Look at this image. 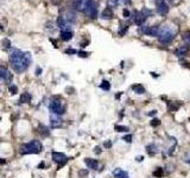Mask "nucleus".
<instances>
[{
    "label": "nucleus",
    "instance_id": "1",
    "mask_svg": "<svg viewBox=\"0 0 190 178\" xmlns=\"http://www.w3.org/2000/svg\"><path fill=\"white\" fill-rule=\"evenodd\" d=\"M32 57H31V53L30 52H24L20 50H14L11 52L10 55V63L12 69L15 71V73H23L25 71L29 65L31 64Z\"/></svg>",
    "mask_w": 190,
    "mask_h": 178
},
{
    "label": "nucleus",
    "instance_id": "2",
    "mask_svg": "<svg viewBox=\"0 0 190 178\" xmlns=\"http://www.w3.org/2000/svg\"><path fill=\"white\" fill-rule=\"evenodd\" d=\"M176 27L172 25H163L159 26V33H158V41L162 44H169L176 36Z\"/></svg>",
    "mask_w": 190,
    "mask_h": 178
},
{
    "label": "nucleus",
    "instance_id": "3",
    "mask_svg": "<svg viewBox=\"0 0 190 178\" xmlns=\"http://www.w3.org/2000/svg\"><path fill=\"white\" fill-rule=\"evenodd\" d=\"M43 150V145L42 142L37 139H33L30 142L22 145L20 147V154H37L41 153Z\"/></svg>",
    "mask_w": 190,
    "mask_h": 178
},
{
    "label": "nucleus",
    "instance_id": "4",
    "mask_svg": "<svg viewBox=\"0 0 190 178\" xmlns=\"http://www.w3.org/2000/svg\"><path fill=\"white\" fill-rule=\"evenodd\" d=\"M97 3L94 1V0H88V1L84 3V7H83V11L86 13L88 18L90 19H95L97 17Z\"/></svg>",
    "mask_w": 190,
    "mask_h": 178
},
{
    "label": "nucleus",
    "instance_id": "5",
    "mask_svg": "<svg viewBox=\"0 0 190 178\" xmlns=\"http://www.w3.org/2000/svg\"><path fill=\"white\" fill-rule=\"evenodd\" d=\"M49 109L55 115H63L65 112V106L60 100H53L49 103Z\"/></svg>",
    "mask_w": 190,
    "mask_h": 178
},
{
    "label": "nucleus",
    "instance_id": "6",
    "mask_svg": "<svg viewBox=\"0 0 190 178\" xmlns=\"http://www.w3.org/2000/svg\"><path fill=\"white\" fill-rule=\"evenodd\" d=\"M140 32L146 36H151V37H158L159 33V26H140Z\"/></svg>",
    "mask_w": 190,
    "mask_h": 178
},
{
    "label": "nucleus",
    "instance_id": "7",
    "mask_svg": "<svg viewBox=\"0 0 190 178\" xmlns=\"http://www.w3.org/2000/svg\"><path fill=\"white\" fill-rule=\"evenodd\" d=\"M53 160L55 163L58 164V167H61V166H63L68 162V158L62 152H53Z\"/></svg>",
    "mask_w": 190,
    "mask_h": 178
},
{
    "label": "nucleus",
    "instance_id": "8",
    "mask_svg": "<svg viewBox=\"0 0 190 178\" xmlns=\"http://www.w3.org/2000/svg\"><path fill=\"white\" fill-rule=\"evenodd\" d=\"M157 12L161 14V15H165V14H168L169 13V5L164 1V0H159V1L157 3Z\"/></svg>",
    "mask_w": 190,
    "mask_h": 178
},
{
    "label": "nucleus",
    "instance_id": "9",
    "mask_svg": "<svg viewBox=\"0 0 190 178\" xmlns=\"http://www.w3.org/2000/svg\"><path fill=\"white\" fill-rule=\"evenodd\" d=\"M145 20H146V17H145L142 12H135V13H134V19H133V22H134L135 25L143 26L144 23H145Z\"/></svg>",
    "mask_w": 190,
    "mask_h": 178
},
{
    "label": "nucleus",
    "instance_id": "10",
    "mask_svg": "<svg viewBox=\"0 0 190 178\" xmlns=\"http://www.w3.org/2000/svg\"><path fill=\"white\" fill-rule=\"evenodd\" d=\"M84 164L88 166V169H93V170H97V167H99V162L93 158H86Z\"/></svg>",
    "mask_w": 190,
    "mask_h": 178
},
{
    "label": "nucleus",
    "instance_id": "11",
    "mask_svg": "<svg viewBox=\"0 0 190 178\" xmlns=\"http://www.w3.org/2000/svg\"><path fill=\"white\" fill-rule=\"evenodd\" d=\"M0 80H3V81H11L12 80V75L10 74V71L6 68L0 67Z\"/></svg>",
    "mask_w": 190,
    "mask_h": 178
},
{
    "label": "nucleus",
    "instance_id": "12",
    "mask_svg": "<svg viewBox=\"0 0 190 178\" xmlns=\"http://www.w3.org/2000/svg\"><path fill=\"white\" fill-rule=\"evenodd\" d=\"M113 176H114V178H130L127 171H125L123 169H119V167L113 171Z\"/></svg>",
    "mask_w": 190,
    "mask_h": 178
},
{
    "label": "nucleus",
    "instance_id": "13",
    "mask_svg": "<svg viewBox=\"0 0 190 178\" xmlns=\"http://www.w3.org/2000/svg\"><path fill=\"white\" fill-rule=\"evenodd\" d=\"M61 38L63 39V41H65V42H68V41H70L72 38H73V32L70 31V30H62L61 31Z\"/></svg>",
    "mask_w": 190,
    "mask_h": 178
},
{
    "label": "nucleus",
    "instance_id": "14",
    "mask_svg": "<svg viewBox=\"0 0 190 178\" xmlns=\"http://www.w3.org/2000/svg\"><path fill=\"white\" fill-rule=\"evenodd\" d=\"M101 17L103 18V19H112V18L114 17V13H113V11H112L111 7H107V8L103 10Z\"/></svg>",
    "mask_w": 190,
    "mask_h": 178
},
{
    "label": "nucleus",
    "instance_id": "15",
    "mask_svg": "<svg viewBox=\"0 0 190 178\" xmlns=\"http://www.w3.org/2000/svg\"><path fill=\"white\" fill-rule=\"evenodd\" d=\"M188 50H189V48H186L185 45L179 46V48H177V49L175 50V55L178 56V57H181V56H185L186 53H188Z\"/></svg>",
    "mask_w": 190,
    "mask_h": 178
},
{
    "label": "nucleus",
    "instance_id": "16",
    "mask_svg": "<svg viewBox=\"0 0 190 178\" xmlns=\"http://www.w3.org/2000/svg\"><path fill=\"white\" fill-rule=\"evenodd\" d=\"M146 151H147V153H149L150 156H153V154L157 153L158 147H157V145H154L153 142H152V144H149V145L146 146Z\"/></svg>",
    "mask_w": 190,
    "mask_h": 178
},
{
    "label": "nucleus",
    "instance_id": "17",
    "mask_svg": "<svg viewBox=\"0 0 190 178\" xmlns=\"http://www.w3.org/2000/svg\"><path fill=\"white\" fill-rule=\"evenodd\" d=\"M132 89H133V92H134L135 94H138V95H142V94L145 93V88H144V85H142V84H134V85L132 87Z\"/></svg>",
    "mask_w": 190,
    "mask_h": 178
},
{
    "label": "nucleus",
    "instance_id": "18",
    "mask_svg": "<svg viewBox=\"0 0 190 178\" xmlns=\"http://www.w3.org/2000/svg\"><path fill=\"white\" fill-rule=\"evenodd\" d=\"M182 41L184 42L186 48H190V31H185L182 34Z\"/></svg>",
    "mask_w": 190,
    "mask_h": 178
},
{
    "label": "nucleus",
    "instance_id": "19",
    "mask_svg": "<svg viewBox=\"0 0 190 178\" xmlns=\"http://www.w3.org/2000/svg\"><path fill=\"white\" fill-rule=\"evenodd\" d=\"M31 99H32L31 94H29V93H23V94L20 95V97H19V101H20L22 103H29V102L31 101Z\"/></svg>",
    "mask_w": 190,
    "mask_h": 178
},
{
    "label": "nucleus",
    "instance_id": "20",
    "mask_svg": "<svg viewBox=\"0 0 190 178\" xmlns=\"http://www.w3.org/2000/svg\"><path fill=\"white\" fill-rule=\"evenodd\" d=\"M50 125H51V127H53V128L60 127L61 125H62V120L58 119V118H51V120H50Z\"/></svg>",
    "mask_w": 190,
    "mask_h": 178
},
{
    "label": "nucleus",
    "instance_id": "21",
    "mask_svg": "<svg viewBox=\"0 0 190 178\" xmlns=\"http://www.w3.org/2000/svg\"><path fill=\"white\" fill-rule=\"evenodd\" d=\"M179 108V104H176L175 102H168V109L170 111V112H175V111H177Z\"/></svg>",
    "mask_w": 190,
    "mask_h": 178
},
{
    "label": "nucleus",
    "instance_id": "22",
    "mask_svg": "<svg viewBox=\"0 0 190 178\" xmlns=\"http://www.w3.org/2000/svg\"><path fill=\"white\" fill-rule=\"evenodd\" d=\"M67 20L74 23V22L76 20V13L73 12V11H69V12L67 13Z\"/></svg>",
    "mask_w": 190,
    "mask_h": 178
},
{
    "label": "nucleus",
    "instance_id": "23",
    "mask_svg": "<svg viewBox=\"0 0 190 178\" xmlns=\"http://www.w3.org/2000/svg\"><path fill=\"white\" fill-rule=\"evenodd\" d=\"M38 132H39L42 135H44V137L49 135V130H48V127H46V126H44V125H39V127H38Z\"/></svg>",
    "mask_w": 190,
    "mask_h": 178
},
{
    "label": "nucleus",
    "instance_id": "24",
    "mask_svg": "<svg viewBox=\"0 0 190 178\" xmlns=\"http://www.w3.org/2000/svg\"><path fill=\"white\" fill-rule=\"evenodd\" d=\"M100 88L102 89V90L107 92V90H109V89H111V83H109L108 81H106V80H103L102 83L100 84Z\"/></svg>",
    "mask_w": 190,
    "mask_h": 178
},
{
    "label": "nucleus",
    "instance_id": "25",
    "mask_svg": "<svg viewBox=\"0 0 190 178\" xmlns=\"http://www.w3.org/2000/svg\"><path fill=\"white\" fill-rule=\"evenodd\" d=\"M114 130L116 131V132H120V133H123V132H128L130 131V128L127 127V126H121V125H116V126L114 127Z\"/></svg>",
    "mask_w": 190,
    "mask_h": 178
},
{
    "label": "nucleus",
    "instance_id": "26",
    "mask_svg": "<svg viewBox=\"0 0 190 178\" xmlns=\"http://www.w3.org/2000/svg\"><path fill=\"white\" fill-rule=\"evenodd\" d=\"M79 177L80 178H86L88 174H89V171L87 170V169H82V170H79Z\"/></svg>",
    "mask_w": 190,
    "mask_h": 178
},
{
    "label": "nucleus",
    "instance_id": "27",
    "mask_svg": "<svg viewBox=\"0 0 190 178\" xmlns=\"http://www.w3.org/2000/svg\"><path fill=\"white\" fill-rule=\"evenodd\" d=\"M163 174H164V169H162V167H158L156 171H153V176L154 177L161 178V177H163Z\"/></svg>",
    "mask_w": 190,
    "mask_h": 178
},
{
    "label": "nucleus",
    "instance_id": "28",
    "mask_svg": "<svg viewBox=\"0 0 190 178\" xmlns=\"http://www.w3.org/2000/svg\"><path fill=\"white\" fill-rule=\"evenodd\" d=\"M161 125V120L159 119H152L151 120V126L152 127H157V126H159Z\"/></svg>",
    "mask_w": 190,
    "mask_h": 178
},
{
    "label": "nucleus",
    "instance_id": "29",
    "mask_svg": "<svg viewBox=\"0 0 190 178\" xmlns=\"http://www.w3.org/2000/svg\"><path fill=\"white\" fill-rule=\"evenodd\" d=\"M142 13H143L145 17H150V15L152 14V11H151V10H149V8H146V7H144V8L142 10Z\"/></svg>",
    "mask_w": 190,
    "mask_h": 178
},
{
    "label": "nucleus",
    "instance_id": "30",
    "mask_svg": "<svg viewBox=\"0 0 190 178\" xmlns=\"http://www.w3.org/2000/svg\"><path fill=\"white\" fill-rule=\"evenodd\" d=\"M127 30H128V26H127V25H124L121 29L119 30V34H120V36H124V34H125V32H126Z\"/></svg>",
    "mask_w": 190,
    "mask_h": 178
},
{
    "label": "nucleus",
    "instance_id": "31",
    "mask_svg": "<svg viewBox=\"0 0 190 178\" xmlns=\"http://www.w3.org/2000/svg\"><path fill=\"white\" fill-rule=\"evenodd\" d=\"M132 134H127V135H125L124 138H123V140L125 141V142H128V144H130V142H132Z\"/></svg>",
    "mask_w": 190,
    "mask_h": 178
},
{
    "label": "nucleus",
    "instance_id": "32",
    "mask_svg": "<svg viewBox=\"0 0 190 178\" xmlns=\"http://www.w3.org/2000/svg\"><path fill=\"white\" fill-rule=\"evenodd\" d=\"M8 89H10V93H11V94H13V95L17 93V87H15V85H13V84H11Z\"/></svg>",
    "mask_w": 190,
    "mask_h": 178
},
{
    "label": "nucleus",
    "instance_id": "33",
    "mask_svg": "<svg viewBox=\"0 0 190 178\" xmlns=\"http://www.w3.org/2000/svg\"><path fill=\"white\" fill-rule=\"evenodd\" d=\"M103 146H105L106 149H111V147H112V141H111V140L105 141V144H103Z\"/></svg>",
    "mask_w": 190,
    "mask_h": 178
},
{
    "label": "nucleus",
    "instance_id": "34",
    "mask_svg": "<svg viewBox=\"0 0 190 178\" xmlns=\"http://www.w3.org/2000/svg\"><path fill=\"white\" fill-rule=\"evenodd\" d=\"M77 53H79L80 57H87V56H88V53H87V52H83V51H79Z\"/></svg>",
    "mask_w": 190,
    "mask_h": 178
},
{
    "label": "nucleus",
    "instance_id": "35",
    "mask_svg": "<svg viewBox=\"0 0 190 178\" xmlns=\"http://www.w3.org/2000/svg\"><path fill=\"white\" fill-rule=\"evenodd\" d=\"M123 13H124V17H125V18H128V17H130V15H131V13H130V11H128V10H127V8H125V10H124V12H123Z\"/></svg>",
    "mask_w": 190,
    "mask_h": 178
},
{
    "label": "nucleus",
    "instance_id": "36",
    "mask_svg": "<svg viewBox=\"0 0 190 178\" xmlns=\"http://www.w3.org/2000/svg\"><path fill=\"white\" fill-rule=\"evenodd\" d=\"M111 1H112V3L114 4V5H119V4L121 3V1L124 3V0H111Z\"/></svg>",
    "mask_w": 190,
    "mask_h": 178
},
{
    "label": "nucleus",
    "instance_id": "37",
    "mask_svg": "<svg viewBox=\"0 0 190 178\" xmlns=\"http://www.w3.org/2000/svg\"><path fill=\"white\" fill-rule=\"evenodd\" d=\"M65 52H67V53H77V51L74 50V49H68Z\"/></svg>",
    "mask_w": 190,
    "mask_h": 178
},
{
    "label": "nucleus",
    "instance_id": "38",
    "mask_svg": "<svg viewBox=\"0 0 190 178\" xmlns=\"http://www.w3.org/2000/svg\"><path fill=\"white\" fill-rule=\"evenodd\" d=\"M156 113H157V111H151V112L149 113V115H150V116H152V115H156Z\"/></svg>",
    "mask_w": 190,
    "mask_h": 178
},
{
    "label": "nucleus",
    "instance_id": "39",
    "mask_svg": "<svg viewBox=\"0 0 190 178\" xmlns=\"http://www.w3.org/2000/svg\"><path fill=\"white\" fill-rule=\"evenodd\" d=\"M36 73H37V75H41V73H42V69H39V68H37V70H36Z\"/></svg>",
    "mask_w": 190,
    "mask_h": 178
},
{
    "label": "nucleus",
    "instance_id": "40",
    "mask_svg": "<svg viewBox=\"0 0 190 178\" xmlns=\"http://www.w3.org/2000/svg\"><path fill=\"white\" fill-rule=\"evenodd\" d=\"M95 153H101V151H100V147H95V151H94Z\"/></svg>",
    "mask_w": 190,
    "mask_h": 178
},
{
    "label": "nucleus",
    "instance_id": "41",
    "mask_svg": "<svg viewBox=\"0 0 190 178\" xmlns=\"http://www.w3.org/2000/svg\"><path fill=\"white\" fill-rule=\"evenodd\" d=\"M5 163H6V160L3 159V158H0V164H5Z\"/></svg>",
    "mask_w": 190,
    "mask_h": 178
},
{
    "label": "nucleus",
    "instance_id": "42",
    "mask_svg": "<svg viewBox=\"0 0 190 178\" xmlns=\"http://www.w3.org/2000/svg\"><path fill=\"white\" fill-rule=\"evenodd\" d=\"M137 160H138V162H142V160H143V157H138Z\"/></svg>",
    "mask_w": 190,
    "mask_h": 178
},
{
    "label": "nucleus",
    "instance_id": "43",
    "mask_svg": "<svg viewBox=\"0 0 190 178\" xmlns=\"http://www.w3.org/2000/svg\"><path fill=\"white\" fill-rule=\"evenodd\" d=\"M172 1H174V0H172Z\"/></svg>",
    "mask_w": 190,
    "mask_h": 178
}]
</instances>
